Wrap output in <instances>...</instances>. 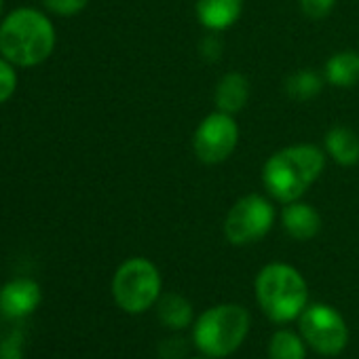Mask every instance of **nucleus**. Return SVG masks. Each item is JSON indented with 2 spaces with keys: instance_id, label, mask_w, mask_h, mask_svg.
<instances>
[{
  "instance_id": "9b49d317",
  "label": "nucleus",
  "mask_w": 359,
  "mask_h": 359,
  "mask_svg": "<svg viewBox=\"0 0 359 359\" xmlns=\"http://www.w3.org/2000/svg\"><path fill=\"white\" fill-rule=\"evenodd\" d=\"M243 15V0H197L195 18L208 32H226Z\"/></svg>"
},
{
  "instance_id": "2eb2a0df",
  "label": "nucleus",
  "mask_w": 359,
  "mask_h": 359,
  "mask_svg": "<svg viewBox=\"0 0 359 359\" xmlns=\"http://www.w3.org/2000/svg\"><path fill=\"white\" fill-rule=\"evenodd\" d=\"M156 317L158 321L173 330V332H182L187 330L193 321H195V311L193 304L189 302L187 296L177 294V292H167L161 294V298L156 300Z\"/></svg>"
},
{
  "instance_id": "dca6fc26",
  "label": "nucleus",
  "mask_w": 359,
  "mask_h": 359,
  "mask_svg": "<svg viewBox=\"0 0 359 359\" xmlns=\"http://www.w3.org/2000/svg\"><path fill=\"white\" fill-rule=\"evenodd\" d=\"M325 79L323 72H317L313 68H298L283 81V93L294 102H311L323 91Z\"/></svg>"
},
{
  "instance_id": "6ab92c4d",
  "label": "nucleus",
  "mask_w": 359,
  "mask_h": 359,
  "mask_svg": "<svg viewBox=\"0 0 359 359\" xmlns=\"http://www.w3.org/2000/svg\"><path fill=\"white\" fill-rule=\"evenodd\" d=\"M336 3H338V0H298V7H300V13L306 20L321 22L334 11Z\"/></svg>"
},
{
  "instance_id": "4be33fe9",
  "label": "nucleus",
  "mask_w": 359,
  "mask_h": 359,
  "mask_svg": "<svg viewBox=\"0 0 359 359\" xmlns=\"http://www.w3.org/2000/svg\"><path fill=\"white\" fill-rule=\"evenodd\" d=\"M224 45L222 41L218 39L216 32H210L201 43H199V53L205 62H218L220 60V53H222Z\"/></svg>"
},
{
  "instance_id": "a211bd4d",
  "label": "nucleus",
  "mask_w": 359,
  "mask_h": 359,
  "mask_svg": "<svg viewBox=\"0 0 359 359\" xmlns=\"http://www.w3.org/2000/svg\"><path fill=\"white\" fill-rule=\"evenodd\" d=\"M18 89V72L15 66L0 55V104H5L13 97Z\"/></svg>"
},
{
  "instance_id": "423d86ee",
  "label": "nucleus",
  "mask_w": 359,
  "mask_h": 359,
  "mask_svg": "<svg viewBox=\"0 0 359 359\" xmlns=\"http://www.w3.org/2000/svg\"><path fill=\"white\" fill-rule=\"evenodd\" d=\"M275 218L277 212L273 199L269 195L250 193L231 205L222 224V233L231 245L245 248L262 241L273 231Z\"/></svg>"
},
{
  "instance_id": "aec40b11",
  "label": "nucleus",
  "mask_w": 359,
  "mask_h": 359,
  "mask_svg": "<svg viewBox=\"0 0 359 359\" xmlns=\"http://www.w3.org/2000/svg\"><path fill=\"white\" fill-rule=\"evenodd\" d=\"M43 5L57 18H74L87 9L89 0H43Z\"/></svg>"
},
{
  "instance_id": "ddd939ff",
  "label": "nucleus",
  "mask_w": 359,
  "mask_h": 359,
  "mask_svg": "<svg viewBox=\"0 0 359 359\" xmlns=\"http://www.w3.org/2000/svg\"><path fill=\"white\" fill-rule=\"evenodd\" d=\"M323 150L340 167L359 163V133L344 125H334L323 135Z\"/></svg>"
},
{
  "instance_id": "6e6552de",
  "label": "nucleus",
  "mask_w": 359,
  "mask_h": 359,
  "mask_svg": "<svg viewBox=\"0 0 359 359\" xmlns=\"http://www.w3.org/2000/svg\"><path fill=\"white\" fill-rule=\"evenodd\" d=\"M241 129L233 114L214 110L201 118L193 133V152L203 165H220L233 156L239 146Z\"/></svg>"
},
{
  "instance_id": "20e7f679",
  "label": "nucleus",
  "mask_w": 359,
  "mask_h": 359,
  "mask_svg": "<svg viewBox=\"0 0 359 359\" xmlns=\"http://www.w3.org/2000/svg\"><path fill=\"white\" fill-rule=\"evenodd\" d=\"M252 325L250 311L226 302L203 311L193 323V342L197 351L212 359H224L239 351Z\"/></svg>"
},
{
  "instance_id": "b1692460",
  "label": "nucleus",
  "mask_w": 359,
  "mask_h": 359,
  "mask_svg": "<svg viewBox=\"0 0 359 359\" xmlns=\"http://www.w3.org/2000/svg\"><path fill=\"white\" fill-rule=\"evenodd\" d=\"M189 359H212V357H205V355H201V357H189Z\"/></svg>"
},
{
  "instance_id": "5701e85b",
  "label": "nucleus",
  "mask_w": 359,
  "mask_h": 359,
  "mask_svg": "<svg viewBox=\"0 0 359 359\" xmlns=\"http://www.w3.org/2000/svg\"><path fill=\"white\" fill-rule=\"evenodd\" d=\"M3 5H5V0H0V22H3Z\"/></svg>"
},
{
  "instance_id": "1a4fd4ad",
  "label": "nucleus",
  "mask_w": 359,
  "mask_h": 359,
  "mask_svg": "<svg viewBox=\"0 0 359 359\" xmlns=\"http://www.w3.org/2000/svg\"><path fill=\"white\" fill-rule=\"evenodd\" d=\"M43 302V290L34 279L18 277L0 287V315L22 319L32 315Z\"/></svg>"
},
{
  "instance_id": "f03ea898",
  "label": "nucleus",
  "mask_w": 359,
  "mask_h": 359,
  "mask_svg": "<svg viewBox=\"0 0 359 359\" xmlns=\"http://www.w3.org/2000/svg\"><path fill=\"white\" fill-rule=\"evenodd\" d=\"M55 26L39 9L20 7L0 22V55L15 68L45 64L55 51Z\"/></svg>"
},
{
  "instance_id": "4468645a",
  "label": "nucleus",
  "mask_w": 359,
  "mask_h": 359,
  "mask_svg": "<svg viewBox=\"0 0 359 359\" xmlns=\"http://www.w3.org/2000/svg\"><path fill=\"white\" fill-rule=\"evenodd\" d=\"M323 79L330 87L353 89L359 85V51L342 49L332 53L323 64Z\"/></svg>"
},
{
  "instance_id": "7ed1b4c3",
  "label": "nucleus",
  "mask_w": 359,
  "mask_h": 359,
  "mask_svg": "<svg viewBox=\"0 0 359 359\" xmlns=\"http://www.w3.org/2000/svg\"><path fill=\"white\" fill-rule=\"evenodd\" d=\"M254 292L262 313L275 323H290L309 306L306 279L287 262H271L262 266L256 275Z\"/></svg>"
},
{
  "instance_id": "412c9836",
  "label": "nucleus",
  "mask_w": 359,
  "mask_h": 359,
  "mask_svg": "<svg viewBox=\"0 0 359 359\" xmlns=\"http://www.w3.org/2000/svg\"><path fill=\"white\" fill-rule=\"evenodd\" d=\"M0 359H24V334L22 330L11 332L0 342Z\"/></svg>"
},
{
  "instance_id": "f257e3e1",
  "label": "nucleus",
  "mask_w": 359,
  "mask_h": 359,
  "mask_svg": "<svg viewBox=\"0 0 359 359\" xmlns=\"http://www.w3.org/2000/svg\"><path fill=\"white\" fill-rule=\"evenodd\" d=\"M327 154L317 144H292L275 150L262 165V187L266 195L285 205L300 201L323 175Z\"/></svg>"
},
{
  "instance_id": "f3484780",
  "label": "nucleus",
  "mask_w": 359,
  "mask_h": 359,
  "mask_svg": "<svg viewBox=\"0 0 359 359\" xmlns=\"http://www.w3.org/2000/svg\"><path fill=\"white\" fill-rule=\"evenodd\" d=\"M269 359H306V342L292 330H277L269 340Z\"/></svg>"
},
{
  "instance_id": "0eeeda50",
  "label": "nucleus",
  "mask_w": 359,
  "mask_h": 359,
  "mask_svg": "<svg viewBox=\"0 0 359 359\" xmlns=\"http://www.w3.org/2000/svg\"><path fill=\"white\" fill-rule=\"evenodd\" d=\"M298 330L306 346L325 357L340 355L348 342L346 321L330 304H309L298 317Z\"/></svg>"
},
{
  "instance_id": "f8f14e48",
  "label": "nucleus",
  "mask_w": 359,
  "mask_h": 359,
  "mask_svg": "<svg viewBox=\"0 0 359 359\" xmlns=\"http://www.w3.org/2000/svg\"><path fill=\"white\" fill-rule=\"evenodd\" d=\"M250 97H252V83L239 70H231L222 74L220 81L216 83L214 104H216V110L220 112L235 116L241 110H245V106L250 104Z\"/></svg>"
},
{
  "instance_id": "39448f33",
  "label": "nucleus",
  "mask_w": 359,
  "mask_h": 359,
  "mask_svg": "<svg viewBox=\"0 0 359 359\" xmlns=\"http://www.w3.org/2000/svg\"><path fill=\"white\" fill-rule=\"evenodd\" d=\"M163 294V279L156 264L144 256L127 258L112 277V298L129 315L150 311Z\"/></svg>"
},
{
  "instance_id": "9d476101",
  "label": "nucleus",
  "mask_w": 359,
  "mask_h": 359,
  "mask_svg": "<svg viewBox=\"0 0 359 359\" xmlns=\"http://www.w3.org/2000/svg\"><path fill=\"white\" fill-rule=\"evenodd\" d=\"M279 222H281V229L285 231V235L292 237L294 241H311L323 229V218H321L319 210L302 199L285 203L281 210Z\"/></svg>"
}]
</instances>
